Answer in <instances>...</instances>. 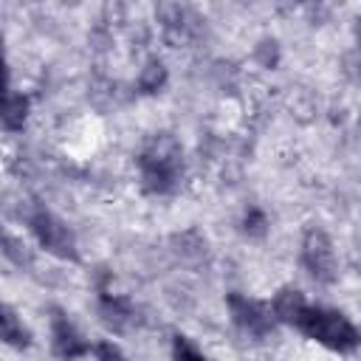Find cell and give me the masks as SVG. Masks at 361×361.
<instances>
[{"mask_svg": "<svg viewBox=\"0 0 361 361\" xmlns=\"http://www.w3.org/2000/svg\"><path fill=\"white\" fill-rule=\"evenodd\" d=\"M25 220H28L34 237L39 240V245H42L48 254L62 257V259H73V257H76V240H73L71 228H68L59 217H54V214L45 212V209H34L31 214H25Z\"/></svg>", "mask_w": 361, "mask_h": 361, "instance_id": "obj_2", "label": "cell"}, {"mask_svg": "<svg viewBox=\"0 0 361 361\" xmlns=\"http://www.w3.org/2000/svg\"><path fill=\"white\" fill-rule=\"evenodd\" d=\"M296 327L307 336L316 338L319 344L330 347V350H353L358 344V330L355 324L341 316L338 310H324V307H305L302 319L296 322Z\"/></svg>", "mask_w": 361, "mask_h": 361, "instance_id": "obj_1", "label": "cell"}, {"mask_svg": "<svg viewBox=\"0 0 361 361\" xmlns=\"http://www.w3.org/2000/svg\"><path fill=\"white\" fill-rule=\"evenodd\" d=\"M71 3H76V0H71Z\"/></svg>", "mask_w": 361, "mask_h": 361, "instance_id": "obj_18", "label": "cell"}, {"mask_svg": "<svg viewBox=\"0 0 361 361\" xmlns=\"http://www.w3.org/2000/svg\"><path fill=\"white\" fill-rule=\"evenodd\" d=\"M6 76H8V71H6V59H3V45H0V87H6Z\"/></svg>", "mask_w": 361, "mask_h": 361, "instance_id": "obj_16", "label": "cell"}, {"mask_svg": "<svg viewBox=\"0 0 361 361\" xmlns=\"http://www.w3.org/2000/svg\"><path fill=\"white\" fill-rule=\"evenodd\" d=\"M288 3H293V6H319L322 0H288Z\"/></svg>", "mask_w": 361, "mask_h": 361, "instance_id": "obj_17", "label": "cell"}, {"mask_svg": "<svg viewBox=\"0 0 361 361\" xmlns=\"http://www.w3.org/2000/svg\"><path fill=\"white\" fill-rule=\"evenodd\" d=\"M0 251H3V257L11 259L14 265H31V259H34L31 248H28L20 237L6 234V231H0Z\"/></svg>", "mask_w": 361, "mask_h": 361, "instance_id": "obj_12", "label": "cell"}, {"mask_svg": "<svg viewBox=\"0 0 361 361\" xmlns=\"http://www.w3.org/2000/svg\"><path fill=\"white\" fill-rule=\"evenodd\" d=\"M172 245H175V251H178L180 257H186V259H197V257L206 254V240H203L200 231H195V228H186V231L175 234V237H172Z\"/></svg>", "mask_w": 361, "mask_h": 361, "instance_id": "obj_11", "label": "cell"}, {"mask_svg": "<svg viewBox=\"0 0 361 361\" xmlns=\"http://www.w3.org/2000/svg\"><path fill=\"white\" fill-rule=\"evenodd\" d=\"M28 118V99L23 93H8L0 87V127L3 130H23Z\"/></svg>", "mask_w": 361, "mask_h": 361, "instance_id": "obj_8", "label": "cell"}, {"mask_svg": "<svg viewBox=\"0 0 361 361\" xmlns=\"http://www.w3.org/2000/svg\"><path fill=\"white\" fill-rule=\"evenodd\" d=\"M175 355H180V358H200V350H195L183 336H178L175 338Z\"/></svg>", "mask_w": 361, "mask_h": 361, "instance_id": "obj_15", "label": "cell"}, {"mask_svg": "<svg viewBox=\"0 0 361 361\" xmlns=\"http://www.w3.org/2000/svg\"><path fill=\"white\" fill-rule=\"evenodd\" d=\"M138 90L141 93H158L164 85H166V68L161 59H149L141 71H138V79H135Z\"/></svg>", "mask_w": 361, "mask_h": 361, "instance_id": "obj_10", "label": "cell"}, {"mask_svg": "<svg viewBox=\"0 0 361 361\" xmlns=\"http://www.w3.org/2000/svg\"><path fill=\"white\" fill-rule=\"evenodd\" d=\"M51 338H54V353L62 358H73V355H87L90 347L82 341V336L76 333V327L71 324V319L65 313H54L51 316Z\"/></svg>", "mask_w": 361, "mask_h": 361, "instance_id": "obj_6", "label": "cell"}, {"mask_svg": "<svg viewBox=\"0 0 361 361\" xmlns=\"http://www.w3.org/2000/svg\"><path fill=\"white\" fill-rule=\"evenodd\" d=\"M99 313H102V322L116 333H124L138 322L133 302L127 296H118V293H110V290H102Z\"/></svg>", "mask_w": 361, "mask_h": 361, "instance_id": "obj_5", "label": "cell"}, {"mask_svg": "<svg viewBox=\"0 0 361 361\" xmlns=\"http://www.w3.org/2000/svg\"><path fill=\"white\" fill-rule=\"evenodd\" d=\"M28 338H31V336H28L25 324L14 316V310H11L8 305L0 302V341L14 344V347H25Z\"/></svg>", "mask_w": 361, "mask_h": 361, "instance_id": "obj_9", "label": "cell"}, {"mask_svg": "<svg viewBox=\"0 0 361 361\" xmlns=\"http://www.w3.org/2000/svg\"><path fill=\"white\" fill-rule=\"evenodd\" d=\"M302 265L316 282H336L338 279L336 248L322 228H307V234L302 240Z\"/></svg>", "mask_w": 361, "mask_h": 361, "instance_id": "obj_3", "label": "cell"}, {"mask_svg": "<svg viewBox=\"0 0 361 361\" xmlns=\"http://www.w3.org/2000/svg\"><path fill=\"white\" fill-rule=\"evenodd\" d=\"M226 305H228V313H231L234 324L240 330H245L248 336L265 338L274 330V313H271V307H265V305H259V302H254V299H248L243 293H231L226 299Z\"/></svg>", "mask_w": 361, "mask_h": 361, "instance_id": "obj_4", "label": "cell"}, {"mask_svg": "<svg viewBox=\"0 0 361 361\" xmlns=\"http://www.w3.org/2000/svg\"><path fill=\"white\" fill-rule=\"evenodd\" d=\"M307 302H305V293L296 290V288H282L274 293V302H271V313L274 319L285 322V324H296L305 313Z\"/></svg>", "mask_w": 361, "mask_h": 361, "instance_id": "obj_7", "label": "cell"}, {"mask_svg": "<svg viewBox=\"0 0 361 361\" xmlns=\"http://www.w3.org/2000/svg\"><path fill=\"white\" fill-rule=\"evenodd\" d=\"M254 62H257L259 68H276V62H279V45H276L274 39L257 42V48H254Z\"/></svg>", "mask_w": 361, "mask_h": 361, "instance_id": "obj_13", "label": "cell"}, {"mask_svg": "<svg viewBox=\"0 0 361 361\" xmlns=\"http://www.w3.org/2000/svg\"><path fill=\"white\" fill-rule=\"evenodd\" d=\"M243 231L248 237H262L268 231V217L262 209H248L245 217H243Z\"/></svg>", "mask_w": 361, "mask_h": 361, "instance_id": "obj_14", "label": "cell"}]
</instances>
